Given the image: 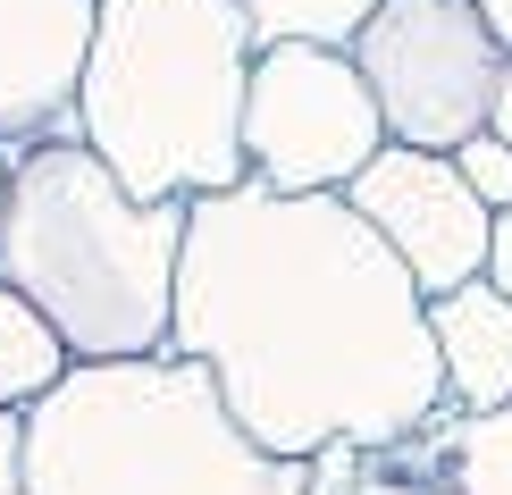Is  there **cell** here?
<instances>
[{
	"label": "cell",
	"instance_id": "6da1fadb",
	"mask_svg": "<svg viewBox=\"0 0 512 495\" xmlns=\"http://www.w3.org/2000/svg\"><path fill=\"white\" fill-rule=\"evenodd\" d=\"M168 353L210 370L236 428L277 462L378 454L445 403L429 303L345 193L185 202Z\"/></svg>",
	"mask_w": 512,
	"mask_h": 495
},
{
	"label": "cell",
	"instance_id": "7a4b0ae2",
	"mask_svg": "<svg viewBox=\"0 0 512 495\" xmlns=\"http://www.w3.org/2000/svg\"><path fill=\"white\" fill-rule=\"evenodd\" d=\"M252 17L236 0H93L68 126L135 202H202L244 185Z\"/></svg>",
	"mask_w": 512,
	"mask_h": 495
},
{
	"label": "cell",
	"instance_id": "3957f363",
	"mask_svg": "<svg viewBox=\"0 0 512 495\" xmlns=\"http://www.w3.org/2000/svg\"><path fill=\"white\" fill-rule=\"evenodd\" d=\"M185 202H135L76 143V126L9 152L0 286L26 294L68 361H152L177 311Z\"/></svg>",
	"mask_w": 512,
	"mask_h": 495
},
{
	"label": "cell",
	"instance_id": "277c9868",
	"mask_svg": "<svg viewBox=\"0 0 512 495\" xmlns=\"http://www.w3.org/2000/svg\"><path fill=\"white\" fill-rule=\"evenodd\" d=\"M26 495H311L236 428L210 370L177 353L76 361L26 412Z\"/></svg>",
	"mask_w": 512,
	"mask_h": 495
},
{
	"label": "cell",
	"instance_id": "5b68a950",
	"mask_svg": "<svg viewBox=\"0 0 512 495\" xmlns=\"http://www.w3.org/2000/svg\"><path fill=\"white\" fill-rule=\"evenodd\" d=\"M345 59L361 68L378 126L403 152H462L471 135H487L504 51L479 0H378L353 26Z\"/></svg>",
	"mask_w": 512,
	"mask_h": 495
},
{
	"label": "cell",
	"instance_id": "8992f818",
	"mask_svg": "<svg viewBox=\"0 0 512 495\" xmlns=\"http://www.w3.org/2000/svg\"><path fill=\"white\" fill-rule=\"evenodd\" d=\"M387 152V126L361 68L328 42H261L244 93V185L345 193Z\"/></svg>",
	"mask_w": 512,
	"mask_h": 495
},
{
	"label": "cell",
	"instance_id": "52a82bcc",
	"mask_svg": "<svg viewBox=\"0 0 512 495\" xmlns=\"http://www.w3.org/2000/svg\"><path fill=\"white\" fill-rule=\"evenodd\" d=\"M345 202L403 261V277L420 286V303L471 286L479 261H487V219H496V210L462 185V168L445 152H403V143H387V152L345 185Z\"/></svg>",
	"mask_w": 512,
	"mask_h": 495
},
{
	"label": "cell",
	"instance_id": "ba28073f",
	"mask_svg": "<svg viewBox=\"0 0 512 495\" xmlns=\"http://www.w3.org/2000/svg\"><path fill=\"white\" fill-rule=\"evenodd\" d=\"M93 51V0H0V152L59 135Z\"/></svg>",
	"mask_w": 512,
	"mask_h": 495
},
{
	"label": "cell",
	"instance_id": "9c48e42d",
	"mask_svg": "<svg viewBox=\"0 0 512 495\" xmlns=\"http://www.w3.org/2000/svg\"><path fill=\"white\" fill-rule=\"evenodd\" d=\"M429 344H437V378H445V412H504L512 403V303L487 277L437 294L429 303Z\"/></svg>",
	"mask_w": 512,
	"mask_h": 495
},
{
	"label": "cell",
	"instance_id": "30bf717a",
	"mask_svg": "<svg viewBox=\"0 0 512 495\" xmlns=\"http://www.w3.org/2000/svg\"><path fill=\"white\" fill-rule=\"evenodd\" d=\"M68 370L76 361H68V344L51 336V319H42L26 294L0 286V412H34Z\"/></svg>",
	"mask_w": 512,
	"mask_h": 495
},
{
	"label": "cell",
	"instance_id": "8fae6325",
	"mask_svg": "<svg viewBox=\"0 0 512 495\" xmlns=\"http://www.w3.org/2000/svg\"><path fill=\"white\" fill-rule=\"evenodd\" d=\"M236 9L252 17L261 42H328V51H345L378 0H236Z\"/></svg>",
	"mask_w": 512,
	"mask_h": 495
},
{
	"label": "cell",
	"instance_id": "7c38bea8",
	"mask_svg": "<svg viewBox=\"0 0 512 495\" xmlns=\"http://www.w3.org/2000/svg\"><path fill=\"white\" fill-rule=\"evenodd\" d=\"M445 160L462 168V185H471L487 210H512V152H504L496 135H471L462 152H445Z\"/></svg>",
	"mask_w": 512,
	"mask_h": 495
},
{
	"label": "cell",
	"instance_id": "4fadbf2b",
	"mask_svg": "<svg viewBox=\"0 0 512 495\" xmlns=\"http://www.w3.org/2000/svg\"><path fill=\"white\" fill-rule=\"evenodd\" d=\"M0 495H26V412H0Z\"/></svg>",
	"mask_w": 512,
	"mask_h": 495
},
{
	"label": "cell",
	"instance_id": "5bb4252c",
	"mask_svg": "<svg viewBox=\"0 0 512 495\" xmlns=\"http://www.w3.org/2000/svg\"><path fill=\"white\" fill-rule=\"evenodd\" d=\"M479 277L512 303V210H496V219H487V261H479Z\"/></svg>",
	"mask_w": 512,
	"mask_h": 495
},
{
	"label": "cell",
	"instance_id": "9a60e30c",
	"mask_svg": "<svg viewBox=\"0 0 512 495\" xmlns=\"http://www.w3.org/2000/svg\"><path fill=\"white\" fill-rule=\"evenodd\" d=\"M487 135H496L504 152H512V59L496 68V101H487Z\"/></svg>",
	"mask_w": 512,
	"mask_h": 495
},
{
	"label": "cell",
	"instance_id": "2e32d148",
	"mask_svg": "<svg viewBox=\"0 0 512 495\" xmlns=\"http://www.w3.org/2000/svg\"><path fill=\"white\" fill-rule=\"evenodd\" d=\"M479 17H487V34H496V51L512 59V0H479Z\"/></svg>",
	"mask_w": 512,
	"mask_h": 495
},
{
	"label": "cell",
	"instance_id": "e0dca14e",
	"mask_svg": "<svg viewBox=\"0 0 512 495\" xmlns=\"http://www.w3.org/2000/svg\"><path fill=\"white\" fill-rule=\"evenodd\" d=\"M0 210H9V152H0Z\"/></svg>",
	"mask_w": 512,
	"mask_h": 495
}]
</instances>
